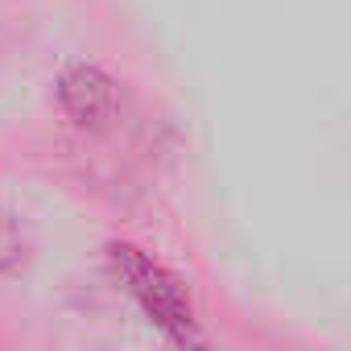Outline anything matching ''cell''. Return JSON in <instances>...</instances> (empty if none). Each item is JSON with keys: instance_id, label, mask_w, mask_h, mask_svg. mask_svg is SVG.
Wrapping results in <instances>:
<instances>
[{"instance_id": "6da1fadb", "label": "cell", "mask_w": 351, "mask_h": 351, "mask_svg": "<svg viewBox=\"0 0 351 351\" xmlns=\"http://www.w3.org/2000/svg\"><path fill=\"white\" fill-rule=\"evenodd\" d=\"M112 265H116V277L124 281V289L136 298V306L149 314V322L178 347H195L203 343L199 335V318H195V306L186 298V289L178 285L161 261H153L149 252L132 248V244H112Z\"/></svg>"}, {"instance_id": "7a4b0ae2", "label": "cell", "mask_w": 351, "mask_h": 351, "mask_svg": "<svg viewBox=\"0 0 351 351\" xmlns=\"http://www.w3.org/2000/svg\"><path fill=\"white\" fill-rule=\"evenodd\" d=\"M58 95H62V108H66L79 124H99V120L112 112V104H116L112 83H108L99 71H91V66H75V71L62 79Z\"/></svg>"}, {"instance_id": "3957f363", "label": "cell", "mask_w": 351, "mask_h": 351, "mask_svg": "<svg viewBox=\"0 0 351 351\" xmlns=\"http://www.w3.org/2000/svg\"><path fill=\"white\" fill-rule=\"evenodd\" d=\"M17 252H21V244H17V228L0 215V269L5 265H13L17 261Z\"/></svg>"}]
</instances>
